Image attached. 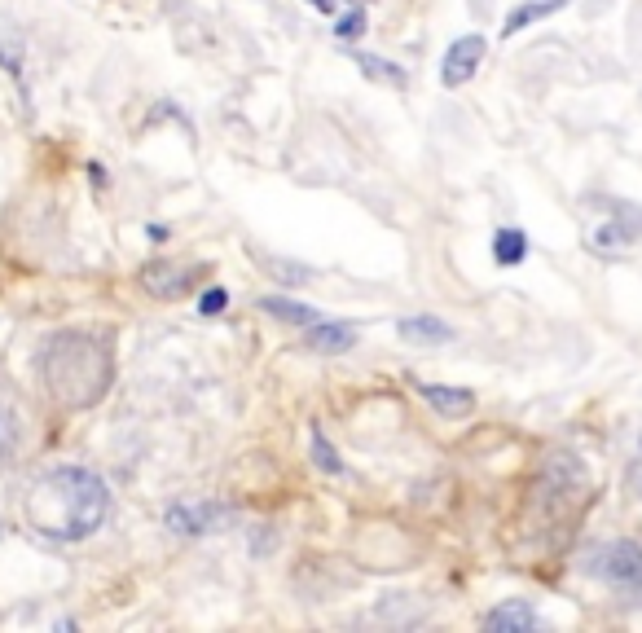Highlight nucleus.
I'll use <instances>...</instances> for the list:
<instances>
[{"label":"nucleus","mask_w":642,"mask_h":633,"mask_svg":"<svg viewBox=\"0 0 642 633\" xmlns=\"http://www.w3.org/2000/svg\"><path fill=\"white\" fill-rule=\"evenodd\" d=\"M110 488L88 466H53L31 484L27 519L49 541H84L106 524Z\"/></svg>","instance_id":"nucleus-1"},{"label":"nucleus","mask_w":642,"mask_h":633,"mask_svg":"<svg viewBox=\"0 0 642 633\" xmlns=\"http://www.w3.org/2000/svg\"><path fill=\"white\" fill-rule=\"evenodd\" d=\"M629 488L642 497V440H638V458L629 462Z\"/></svg>","instance_id":"nucleus-20"},{"label":"nucleus","mask_w":642,"mask_h":633,"mask_svg":"<svg viewBox=\"0 0 642 633\" xmlns=\"http://www.w3.org/2000/svg\"><path fill=\"white\" fill-rule=\"evenodd\" d=\"M493 260L502 264V269H515V264H524V260H528L524 229H497V233H493Z\"/></svg>","instance_id":"nucleus-13"},{"label":"nucleus","mask_w":642,"mask_h":633,"mask_svg":"<svg viewBox=\"0 0 642 633\" xmlns=\"http://www.w3.org/2000/svg\"><path fill=\"white\" fill-rule=\"evenodd\" d=\"M18 440H22V431H18V418H14V409L9 405H0V462H9L18 453Z\"/></svg>","instance_id":"nucleus-16"},{"label":"nucleus","mask_w":642,"mask_h":633,"mask_svg":"<svg viewBox=\"0 0 642 633\" xmlns=\"http://www.w3.org/2000/svg\"><path fill=\"white\" fill-rule=\"evenodd\" d=\"M207 269L203 264H176V260H150L141 264L137 282L141 291H146L150 299H163V304H176V299H185L194 291V282L203 277Z\"/></svg>","instance_id":"nucleus-4"},{"label":"nucleus","mask_w":642,"mask_h":633,"mask_svg":"<svg viewBox=\"0 0 642 633\" xmlns=\"http://www.w3.org/2000/svg\"><path fill=\"white\" fill-rule=\"evenodd\" d=\"M348 5H370V0H348Z\"/></svg>","instance_id":"nucleus-22"},{"label":"nucleus","mask_w":642,"mask_h":633,"mask_svg":"<svg viewBox=\"0 0 642 633\" xmlns=\"http://www.w3.org/2000/svg\"><path fill=\"white\" fill-rule=\"evenodd\" d=\"M594 576L625 598H642V546L638 541H607L590 559Z\"/></svg>","instance_id":"nucleus-3"},{"label":"nucleus","mask_w":642,"mask_h":633,"mask_svg":"<svg viewBox=\"0 0 642 633\" xmlns=\"http://www.w3.org/2000/svg\"><path fill=\"white\" fill-rule=\"evenodd\" d=\"M260 313L278 317V321H286V326H313V321L321 317L317 308L300 304V299H286V295H264L260 299Z\"/></svg>","instance_id":"nucleus-11"},{"label":"nucleus","mask_w":642,"mask_h":633,"mask_svg":"<svg viewBox=\"0 0 642 633\" xmlns=\"http://www.w3.org/2000/svg\"><path fill=\"white\" fill-rule=\"evenodd\" d=\"M40 379L62 409H93L115 383V348L97 330H58L40 352Z\"/></svg>","instance_id":"nucleus-2"},{"label":"nucleus","mask_w":642,"mask_h":633,"mask_svg":"<svg viewBox=\"0 0 642 633\" xmlns=\"http://www.w3.org/2000/svg\"><path fill=\"white\" fill-rule=\"evenodd\" d=\"M225 308H229L225 286H212V291H203V299H198V317H220Z\"/></svg>","instance_id":"nucleus-19"},{"label":"nucleus","mask_w":642,"mask_h":633,"mask_svg":"<svg viewBox=\"0 0 642 633\" xmlns=\"http://www.w3.org/2000/svg\"><path fill=\"white\" fill-rule=\"evenodd\" d=\"M414 392L423 396V401L436 409L440 418H462L475 409V392L467 387H453V383H414Z\"/></svg>","instance_id":"nucleus-8"},{"label":"nucleus","mask_w":642,"mask_h":633,"mask_svg":"<svg viewBox=\"0 0 642 633\" xmlns=\"http://www.w3.org/2000/svg\"><path fill=\"white\" fill-rule=\"evenodd\" d=\"M484 629H497V633H533V629H546V620L537 616V607L528 598H506L502 607H493L484 616Z\"/></svg>","instance_id":"nucleus-7"},{"label":"nucleus","mask_w":642,"mask_h":633,"mask_svg":"<svg viewBox=\"0 0 642 633\" xmlns=\"http://www.w3.org/2000/svg\"><path fill=\"white\" fill-rule=\"evenodd\" d=\"M396 330H401V339H409V343H453V326L440 317H405Z\"/></svg>","instance_id":"nucleus-12"},{"label":"nucleus","mask_w":642,"mask_h":633,"mask_svg":"<svg viewBox=\"0 0 642 633\" xmlns=\"http://www.w3.org/2000/svg\"><path fill=\"white\" fill-rule=\"evenodd\" d=\"M304 343H308L313 352H321V357H339V352H348L352 343H357V330H352L348 321H326V317H317L313 326H308Z\"/></svg>","instance_id":"nucleus-9"},{"label":"nucleus","mask_w":642,"mask_h":633,"mask_svg":"<svg viewBox=\"0 0 642 633\" xmlns=\"http://www.w3.org/2000/svg\"><path fill=\"white\" fill-rule=\"evenodd\" d=\"M260 264L264 269H269L273 277H278L282 286H308L313 282V269H308V264H295V260H278V255H260Z\"/></svg>","instance_id":"nucleus-15"},{"label":"nucleus","mask_w":642,"mask_h":633,"mask_svg":"<svg viewBox=\"0 0 642 633\" xmlns=\"http://www.w3.org/2000/svg\"><path fill=\"white\" fill-rule=\"evenodd\" d=\"M352 62H357L361 71L370 75V80H379V84H392V88H405V84H409V75H405L396 62H387V58H374V53H357V49H352Z\"/></svg>","instance_id":"nucleus-14"},{"label":"nucleus","mask_w":642,"mask_h":633,"mask_svg":"<svg viewBox=\"0 0 642 633\" xmlns=\"http://www.w3.org/2000/svg\"><path fill=\"white\" fill-rule=\"evenodd\" d=\"M335 36H339L343 44H352V40L365 36V14H361L357 5H352V14H343V18L335 22Z\"/></svg>","instance_id":"nucleus-18"},{"label":"nucleus","mask_w":642,"mask_h":633,"mask_svg":"<svg viewBox=\"0 0 642 633\" xmlns=\"http://www.w3.org/2000/svg\"><path fill=\"white\" fill-rule=\"evenodd\" d=\"M568 5H572V0H528V5H515V9H511V18L502 22V40L519 36L524 27H533V22L550 18V14H559V9H568Z\"/></svg>","instance_id":"nucleus-10"},{"label":"nucleus","mask_w":642,"mask_h":633,"mask_svg":"<svg viewBox=\"0 0 642 633\" xmlns=\"http://www.w3.org/2000/svg\"><path fill=\"white\" fill-rule=\"evenodd\" d=\"M484 49H489V40L475 36V31H471V36H462V40H453L449 53H445V62H440V84H445V88H462L475 71H480Z\"/></svg>","instance_id":"nucleus-5"},{"label":"nucleus","mask_w":642,"mask_h":633,"mask_svg":"<svg viewBox=\"0 0 642 633\" xmlns=\"http://www.w3.org/2000/svg\"><path fill=\"white\" fill-rule=\"evenodd\" d=\"M313 466H317L321 475H343V462H339L335 444L321 436V431H313Z\"/></svg>","instance_id":"nucleus-17"},{"label":"nucleus","mask_w":642,"mask_h":633,"mask_svg":"<svg viewBox=\"0 0 642 633\" xmlns=\"http://www.w3.org/2000/svg\"><path fill=\"white\" fill-rule=\"evenodd\" d=\"M229 510L216 506V502H181L168 510V528L176 537H203V532H212L220 519H225Z\"/></svg>","instance_id":"nucleus-6"},{"label":"nucleus","mask_w":642,"mask_h":633,"mask_svg":"<svg viewBox=\"0 0 642 633\" xmlns=\"http://www.w3.org/2000/svg\"><path fill=\"white\" fill-rule=\"evenodd\" d=\"M308 5H313L317 14H335V0H308Z\"/></svg>","instance_id":"nucleus-21"}]
</instances>
